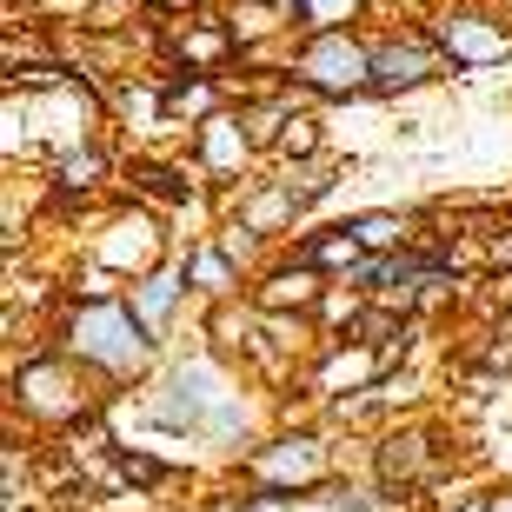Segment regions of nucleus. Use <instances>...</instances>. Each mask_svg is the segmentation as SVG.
Segmentation results:
<instances>
[{
    "label": "nucleus",
    "instance_id": "obj_1",
    "mask_svg": "<svg viewBox=\"0 0 512 512\" xmlns=\"http://www.w3.org/2000/svg\"><path fill=\"white\" fill-rule=\"evenodd\" d=\"M147 333H153V326L140 320L133 306L94 293V300L67 320V353H74L80 366H100V373L127 380V373H147V360H153V340H147Z\"/></svg>",
    "mask_w": 512,
    "mask_h": 512
},
{
    "label": "nucleus",
    "instance_id": "obj_2",
    "mask_svg": "<svg viewBox=\"0 0 512 512\" xmlns=\"http://www.w3.org/2000/svg\"><path fill=\"white\" fill-rule=\"evenodd\" d=\"M300 80L320 87V94H360V87H373V54H366L346 27H326L300 54Z\"/></svg>",
    "mask_w": 512,
    "mask_h": 512
},
{
    "label": "nucleus",
    "instance_id": "obj_3",
    "mask_svg": "<svg viewBox=\"0 0 512 512\" xmlns=\"http://www.w3.org/2000/svg\"><path fill=\"white\" fill-rule=\"evenodd\" d=\"M439 74V54L426 40H386L373 47V87H419Z\"/></svg>",
    "mask_w": 512,
    "mask_h": 512
},
{
    "label": "nucleus",
    "instance_id": "obj_4",
    "mask_svg": "<svg viewBox=\"0 0 512 512\" xmlns=\"http://www.w3.org/2000/svg\"><path fill=\"white\" fill-rule=\"evenodd\" d=\"M253 473L273 479V486H313L326 473V453H320V439H280L273 453L253 459Z\"/></svg>",
    "mask_w": 512,
    "mask_h": 512
},
{
    "label": "nucleus",
    "instance_id": "obj_5",
    "mask_svg": "<svg viewBox=\"0 0 512 512\" xmlns=\"http://www.w3.org/2000/svg\"><path fill=\"white\" fill-rule=\"evenodd\" d=\"M439 40H446V54L466 60V67H479V60H506V54H512V40L499 34V27H486V20H473V14H453L446 27H439Z\"/></svg>",
    "mask_w": 512,
    "mask_h": 512
},
{
    "label": "nucleus",
    "instance_id": "obj_6",
    "mask_svg": "<svg viewBox=\"0 0 512 512\" xmlns=\"http://www.w3.org/2000/svg\"><path fill=\"white\" fill-rule=\"evenodd\" d=\"M20 393H34V406H40L47 419H74V413H80L74 380H67L54 360H34V366H27V373H20Z\"/></svg>",
    "mask_w": 512,
    "mask_h": 512
},
{
    "label": "nucleus",
    "instance_id": "obj_7",
    "mask_svg": "<svg viewBox=\"0 0 512 512\" xmlns=\"http://www.w3.org/2000/svg\"><path fill=\"white\" fill-rule=\"evenodd\" d=\"M180 280H187V273H173V266H160V273H147V280L133 286V313H140L147 326H167L173 300H180Z\"/></svg>",
    "mask_w": 512,
    "mask_h": 512
},
{
    "label": "nucleus",
    "instance_id": "obj_8",
    "mask_svg": "<svg viewBox=\"0 0 512 512\" xmlns=\"http://www.w3.org/2000/svg\"><path fill=\"white\" fill-rule=\"evenodd\" d=\"M187 286H200V293H227V286H233V260L220 247H200L193 266H187Z\"/></svg>",
    "mask_w": 512,
    "mask_h": 512
},
{
    "label": "nucleus",
    "instance_id": "obj_9",
    "mask_svg": "<svg viewBox=\"0 0 512 512\" xmlns=\"http://www.w3.org/2000/svg\"><path fill=\"white\" fill-rule=\"evenodd\" d=\"M240 127H247V120H240ZM240 127H233V120H207V127H200V133H207V160H213V167H233V160L247 153V133H240Z\"/></svg>",
    "mask_w": 512,
    "mask_h": 512
},
{
    "label": "nucleus",
    "instance_id": "obj_10",
    "mask_svg": "<svg viewBox=\"0 0 512 512\" xmlns=\"http://www.w3.org/2000/svg\"><path fill=\"white\" fill-rule=\"evenodd\" d=\"M353 14H360V0H300V20L313 27V34H326V27H346Z\"/></svg>",
    "mask_w": 512,
    "mask_h": 512
},
{
    "label": "nucleus",
    "instance_id": "obj_11",
    "mask_svg": "<svg viewBox=\"0 0 512 512\" xmlns=\"http://www.w3.org/2000/svg\"><path fill=\"white\" fill-rule=\"evenodd\" d=\"M353 233H360V247H393L399 220H393V213H366V220H353Z\"/></svg>",
    "mask_w": 512,
    "mask_h": 512
},
{
    "label": "nucleus",
    "instance_id": "obj_12",
    "mask_svg": "<svg viewBox=\"0 0 512 512\" xmlns=\"http://www.w3.org/2000/svg\"><path fill=\"white\" fill-rule=\"evenodd\" d=\"M140 180H147L153 193H167V200H193V187H180V173H167V167H147Z\"/></svg>",
    "mask_w": 512,
    "mask_h": 512
},
{
    "label": "nucleus",
    "instance_id": "obj_13",
    "mask_svg": "<svg viewBox=\"0 0 512 512\" xmlns=\"http://www.w3.org/2000/svg\"><path fill=\"white\" fill-rule=\"evenodd\" d=\"M94 173H100V160H94V153H74V160L60 167V180H67V187H94Z\"/></svg>",
    "mask_w": 512,
    "mask_h": 512
},
{
    "label": "nucleus",
    "instance_id": "obj_14",
    "mask_svg": "<svg viewBox=\"0 0 512 512\" xmlns=\"http://www.w3.org/2000/svg\"><path fill=\"white\" fill-rule=\"evenodd\" d=\"M340 512H393V499H386V493H346Z\"/></svg>",
    "mask_w": 512,
    "mask_h": 512
},
{
    "label": "nucleus",
    "instance_id": "obj_15",
    "mask_svg": "<svg viewBox=\"0 0 512 512\" xmlns=\"http://www.w3.org/2000/svg\"><path fill=\"white\" fill-rule=\"evenodd\" d=\"M240 512H293V506H286V493H260V499H247Z\"/></svg>",
    "mask_w": 512,
    "mask_h": 512
}]
</instances>
